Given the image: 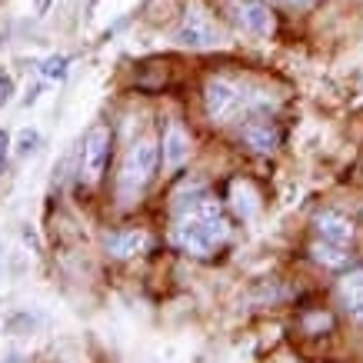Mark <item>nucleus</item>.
<instances>
[{
	"label": "nucleus",
	"instance_id": "2",
	"mask_svg": "<svg viewBox=\"0 0 363 363\" xmlns=\"http://www.w3.org/2000/svg\"><path fill=\"white\" fill-rule=\"evenodd\" d=\"M157 167H160V147H157L154 140H137L130 150H127V157H123L121 177H117L121 194H127V197L140 194V190L154 180Z\"/></svg>",
	"mask_w": 363,
	"mask_h": 363
},
{
	"label": "nucleus",
	"instance_id": "16",
	"mask_svg": "<svg viewBox=\"0 0 363 363\" xmlns=\"http://www.w3.org/2000/svg\"><path fill=\"white\" fill-rule=\"evenodd\" d=\"M7 150H11V137H7V130H0V174L7 167Z\"/></svg>",
	"mask_w": 363,
	"mask_h": 363
},
{
	"label": "nucleus",
	"instance_id": "15",
	"mask_svg": "<svg viewBox=\"0 0 363 363\" xmlns=\"http://www.w3.org/2000/svg\"><path fill=\"white\" fill-rule=\"evenodd\" d=\"M11 97H13V80L0 74V107H4V104H7Z\"/></svg>",
	"mask_w": 363,
	"mask_h": 363
},
{
	"label": "nucleus",
	"instance_id": "17",
	"mask_svg": "<svg viewBox=\"0 0 363 363\" xmlns=\"http://www.w3.org/2000/svg\"><path fill=\"white\" fill-rule=\"evenodd\" d=\"M50 4H54V0H33V11H37V13H47V11H50Z\"/></svg>",
	"mask_w": 363,
	"mask_h": 363
},
{
	"label": "nucleus",
	"instance_id": "12",
	"mask_svg": "<svg viewBox=\"0 0 363 363\" xmlns=\"http://www.w3.org/2000/svg\"><path fill=\"white\" fill-rule=\"evenodd\" d=\"M67 67H70V60H67L64 54H57V57H47L44 60V77H54V80H64L67 77Z\"/></svg>",
	"mask_w": 363,
	"mask_h": 363
},
{
	"label": "nucleus",
	"instance_id": "10",
	"mask_svg": "<svg viewBox=\"0 0 363 363\" xmlns=\"http://www.w3.org/2000/svg\"><path fill=\"white\" fill-rule=\"evenodd\" d=\"M340 297L350 310H363V270H353L340 280Z\"/></svg>",
	"mask_w": 363,
	"mask_h": 363
},
{
	"label": "nucleus",
	"instance_id": "18",
	"mask_svg": "<svg viewBox=\"0 0 363 363\" xmlns=\"http://www.w3.org/2000/svg\"><path fill=\"white\" fill-rule=\"evenodd\" d=\"M290 4H297V7H307V4H313V0H290Z\"/></svg>",
	"mask_w": 363,
	"mask_h": 363
},
{
	"label": "nucleus",
	"instance_id": "13",
	"mask_svg": "<svg viewBox=\"0 0 363 363\" xmlns=\"http://www.w3.org/2000/svg\"><path fill=\"white\" fill-rule=\"evenodd\" d=\"M317 260H323V264H330V267H340V264H347V257L340 253V247L337 243H330V247H317Z\"/></svg>",
	"mask_w": 363,
	"mask_h": 363
},
{
	"label": "nucleus",
	"instance_id": "6",
	"mask_svg": "<svg viewBox=\"0 0 363 363\" xmlns=\"http://www.w3.org/2000/svg\"><path fill=\"white\" fill-rule=\"evenodd\" d=\"M237 7V21L243 23V30H250L253 37H270L277 27L274 11L267 0H233Z\"/></svg>",
	"mask_w": 363,
	"mask_h": 363
},
{
	"label": "nucleus",
	"instance_id": "19",
	"mask_svg": "<svg viewBox=\"0 0 363 363\" xmlns=\"http://www.w3.org/2000/svg\"><path fill=\"white\" fill-rule=\"evenodd\" d=\"M4 363H23V360H21V357H11V360H4Z\"/></svg>",
	"mask_w": 363,
	"mask_h": 363
},
{
	"label": "nucleus",
	"instance_id": "9",
	"mask_svg": "<svg viewBox=\"0 0 363 363\" xmlns=\"http://www.w3.org/2000/svg\"><path fill=\"white\" fill-rule=\"evenodd\" d=\"M190 157V140L180 127H170V133L164 137V164L167 167H180Z\"/></svg>",
	"mask_w": 363,
	"mask_h": 363
},
{
	"label": "nucleus",
	"instance_id": "5",
	"mask_svg": "<svg viewBox=\"0 0 363 363\" xmlns=\"http://www.w3.org/2000/svg\"><path fill=\"white\" fill-rule=\"evenodd\" d=\"M177 40L184 47H213L217 40H220V30L213 27V21H210L203 11H187L184 13V23H180V30H177Z\"/></svg>",
	"mask_w": 363,
	"mask_h": 363
},
{
	"label": "nucleus",
	"instance_id": "14",
	"mask_svg": "<svg viewBox=\"0 0 363 363\" xmlns=\"http://www.w3.org/2000/svg\"><path fill=\"white\" fill-rule=\"evenodd\" d=\"M37 143H40V133H37V130H23L21 140H17V154L27 157L30 150H37Z\"/></svg>",
	"mask_w": 363,
	"mask_h": 363
},
{
	"label": "nucleus",
	"instance_id": "7",
	"mask_svg": "<svg viewBox=\"0 0 363 363\" xmlns=\"http://www.w3.org/2000/svg\"><path fill=\"white\" fill-rule=\"evenodd\" d=\"M240 137H243V143H247V147H253V150H257V154H270L277 143H280V130H277L270 121H250L240 130Z\"/></svg>",
	"mask_w": 363,
	"mask_h": 363
},
{
	"label": "nucleus",
	"instance_id": "4",
	"mask_svg": "<svg viewBox=\"0 0 363 363\" xmlns=\"http://www.w3.org/2000/svg\"><path fill=\"white\" fill-rule=\"evenodd\" d=\"M111 140L113 133L107 123H94L87 130V137H84V174H87V180H97L104 174V167L111 160Z\"/></svg>",
	"mask_w": 363,
	"mask_h": 363
},
{
	"label": "nucleus",
	"instance_id": "1",
	"mask_svg": "<svg viewBox=\"0 0 363 363\" xmlns=\"http://www.w3.org/2000/svg\"><path fill=\"white\" fill-rule=\"evenodd\" d=\"M227 233H230V223L220 213V203L210 197L190 200L174 223V243L194 257H210L227 240Z\"/></svg>",
	"mask_w": 363,
	"mask_h": 363
},
{
	"label": "nucleus",
	"instance_id": "8",
	"mask_svg": "<svg viewBox=\"0 0 363 363\" xmlns=\"http://www.w3.org/2000/svg\"><path fill=\"white\" fill-rule=\"evenodd\" d=\"M317 230H320V237H323V243H337V247H343V243L353 240V223L347 220V217H340V213H333V210L320 213Z\"/></svg>",
	"mask_w": 363,
	"mask_h": 363
},
{
	"label": "nucleus",
	"instance_id": "11",
	"mask_svg": "<svg viewBox=\"0 0 363 363\" xmlns=\"http://www.w3.org/2000/svg\"><path fill=\"white\" fill-rule=\"evenodd\" d=\"M143 243V237L137 230H127V233H117V237H107V247H111L117 257H130L137 253V247Z\"/></svg>",
	"mask_w": 363,
	"mask_h": 363
},
{
	"label": "nucleus",
	"instance_id": "3",
	"mask_svg": "<svg viewBox=\"0 0 363 363\" xmlns=\"http://www.w3.org/2000/svg\"><path fill=\"white\" fill-rule=\"evenodd\" d=\"M203 107H207V117L213 123L230 121L237 107H240V90L233 87L230 80L223 77H210L203 84Z\"/></svg>",
	"mask_w": 363,
	"mask_h": 363
}]
</instances>
